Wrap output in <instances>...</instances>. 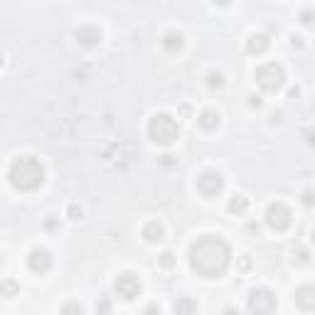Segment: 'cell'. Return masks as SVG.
I'll return each mask as SVG.
<instances>
[{"instance_id": "83f0119b", "label": "cell", "mask_w": 315, "mask_h": 315, "mask_svg": "<svg viewBox=\"0 0 315 315\" xmlns=\"http://www.w3.org/2000/svg\"><path fill=\"white\" fill-rule=\"evenodd\" d=\"M96 313H111V303H109V300L96 303Z\"/></svg>"}, {"instance_id": "7c38bea8", "label": "cell", "mask_w": 315, "mask_h": 315, "mask_svg": "<svg viewBox=\"0 0 315 315\" xmlns=\"http://www.w3.org/2000/svg\"><path fill=\"white\" fill-rule=\"evenodd\" d=\"M219 123H222V116H219V111H214V109H204V111H200V116H197V126H200L204 133L217 131Z\"/></svg>"}, {"instance_id": "603a6c76", "label": "cell", "mask_w": 315, "mask_h": 315, "mask_svg": "<svg viewBox=\"0 0 315 315\" xmlns=\"http://www.w3.org/2000/svg\"><path fill=\"white\" fill-rule=\"evenodd\" d=\"M300 23H303L305 28H310V25H313V10H305V13H300Z\"/></svg>"}, {"instance_id": "9c48e42d", "label": "cell", "mask_w": 315, "mask_h": 315, "mask_svg": "<svg viewBox=\"0 0 315 315\" xmlns=\"http://www.w3.org/2000/svg\"><path fill=\"white\" fill-rule=\"evenodd\" d=\"M52 263H55V258L47 249H32L28 254V268L37 276H45L52 268Z\"/></svg>"}, {"instance_id": "7a4b0ae2", "label": "cell", "mask_w": 315, "mask_h": 315, "mask_svg": "<svg viewBox=\"0 0 315 315\" xmlns=\"http://www.w3.org/2000/svg\"><path fill=\"white\" fill-rule=\"evenodd\" d=\"M8 180L18 192H35L45 185V165L35 155H20L10 163Z\"/></svg>"}, {"instance_id": "836d02e7", "label": "cell", "mask_w": 315, "mask_h": 315, "mask_svg": "<svg viewBox=\"0 0 315 315\" xmlns=\"http://www.w3.org/2000/svg\"><path fill=\"white\" fill-rule=\"evenodd\" d=\"M229 3H231V0H214V5H222V8H227Z\"/></svg>"}, {"instance_id": "f1b7e54d", "label": "cell", "mask_w": 315, "mask_h": 315, "mask_svg": "<svg viewBox=\"0 0 315 315\" xmlns=\"http://www.w3.org/2000/svg\"><path fill=\"white\" fill-rule=\"evenodd\" d=\"M249 106H251V109H261V106H263L261 96H256V94H251V96H249Z\"/></svg>"}, {"instance_id": "ffe728a7", "label": "cell", "mask_w": 315, "mask_h": 315, "mask_svg": "<svg viewBox=\"0 0 315 315\" xmlns=\"http://www.w3.org/2000/svg\"><path fill=\"white\" fill-rule=\"evenodd\" d=\"M158 263H160L163 268H175V263H177V256H175L172 251H163V254L158 256Z\"/></svg>"}, {"instance_id": "2e32d148", "label": "cell", "mask_w": 315, "mask_h": 315, "mask_svg": "<svg viewBox=\"0 0 315 315\" xmlns=\"http://www.w3.org/2000/svg\"><path fill=\"white\" fill-rule=\"evenodd\" d=\"M227 209H229L231 214L241 217V214H246V209H249V200H246L244 195H234V197H229V202H227Z\"/></svg>"}, {"instance_id": "7402d4cb", "label": "cell", "mask_w": 315, "mask_h": 315, "mask_svg": "<svg viewBox=\"0 0 315 315\" xmlns=\"http://www.w3.org/2000/svg\"><path fill=\"white\" fill-rule=\"evenodd\" d=\"M62 313H79V315H84V305H82V303H67V305H62Z\"/></svg>"}, {"instance_id": "d4e9b609", "label": "cell", "mask_w": 315, "mask_h": 315, "mask_svg": "<svg viewBox=\"0 0 315 315\" xmlns=\"http://www.w3.org/2000/svg\"><path fill=\"white\" fill-rule=\"evenodd\" d=\"M45 229H47V231H57L59 229V222L55 219V217H47V219H45Z\"/></svg>"}, {"instance_id": "8992f818", "label": "cell", "mask_w": 315, "mask_h": 315, "mask_svg": "<svg viewBox=\"0 0 315 315\" xmlns=\"http://www.w3.org/2000/svg\"><path fill=\"white\" fill-rule=\"evenodd\" d=\"M266 227L273 231H286L290 224H293V212H290V207L283 204V202H273V204H268V209H266Z\"/></svg>"}, {"instance_id": "e0dca14e", "label": "cell", "mask_w": 315, "mask_h": 315, "mask_svg": "<svg viewBox=\"0 0 315 315\" xmlns=\"http://www.w3.org/2000/svg\"><path fill=\"white\" fill-rule=\"evenodd\" d=\"M172 310L177 315H187V313H197V303L190 300V298H177L172 303Z\"/></svg>"}, {"instance_id": "277c9868", "label": "cell", "mask_w": 315, "mask_h": 315, "mask_svg": "<svg viewBox=\"0 0 315 315\" xmlns=\"http://www.w3.org/2000/svg\"><path fill=\"white\" fill-rule=\"evenodd\" d=\"M256 84L263 89V91H278L281 86L286 84V69L283 64L278 62H266L256 69Z\"/></svg>"}, {"instance_id": "cb8c5ba5", "label": "cell", "mask_w": 315, "mask_h": 315, "mask_svg": "<svg viewBox=\"0 0 315 315\" xmlns=\"http://www.w3.org/2000/svg\"><path fill=\"white\" fill-rule=\"evenodd\" d=\"M160 165H163V168H172V165H177V158H175V155H163V158H160Z\"/></svg>"}, {"instance_id": "52a82bcc", "label": "cell", "mask_w": 315, "mask_h": 315, "mask_svg": "<svg viewBox=\"0 0 315 315\" xmlns=\"http://www.w3.org/2000/svg\"><path fill=\"white\" fill-rule=\"evenodd\" d=\"M195 187H197V192H200L202 197H217V195H222V190H224V177H222V172L217 170H204L202 175H197V180H195Z\"/></svg>"}, {"instance_id": "44dd1931", "label": "cell", "mask_w": 315, "mask_h": 315, "mask_svg": "<svg viewBox=\"0 0 315 315\" xmlns=\"http://www.w3.org/2000/svg\"><path fill=\"white\" fill-rule=\"evenodd\" d=\"M67 217H69L72 222H79V219L84 217V209H82L79 204H74V202H72V204L67 207Z\"/></svg>"}, {"instance_id": "d590c367", "label": "cell", "mask_w": 315, "mask_h": 315, "mask_svg": "<svg viewBox=\"0 0 315 315\" xmlns=\"http://www.w3.org/2000/svg\"><path fill=\"white\" fill-rule=\"evenodd\" d=\"M3 62H5V57H3V52H0V67H3Z\"/></svg>"}, {"instance_id": "9a60e30c", "label": "cell", "mask_w": 315, "mask_h": 315, "mask_svg": "<svg viewBox=\"0 0 315 315\" xmlns=\"http://www.w3.org/2000/svg\"><path fill=\"white\" fill-rule=\"evenodd\" d=\"M143 239L148 244H160L163 239H165V229H163V224H158V222H148L143 227Z\"/></svg>"}, {"instance_id": "6da1fadb", "label": "cell", "mask_w": 315, "mask_h": 315, "mask_svg": "<svg viewBox=\"0 0 315 315\" xmlns=\"http://www.w3.org/2000/svg\"><path fill=\"white\" fill-rule=\"evenodd\" d=\"M190 268L202 278H219L231 263V246L214 234H204L190 246Z\"/></svg>"}, {"instance_id": "d6a6232c", "label": "cell", "mask_w": 315, "mask_h": 315, "mask_svg": "<svg viewBox=\"0 0 315 315\" xmlns=\"http://www.w3.org/2000/svg\"><path fill=\"white\" fill-rule=\"evenodd\" d=\"M145 313H158V315H160V305H148V308H145Z\"/></svg>"}, {"instance_id": "e575fe53", "label": "cell", "mask_w": 315, "mask_h": 315, "mask_svg": "<svg viewBox=\"0 0 315 315\" xmlns=\"http://www.w3.org/2000/svg\"><path fill=\"white\" fill-rule=\"evenodd\" d=\"M249 231H251V234H258V224H254V222H251V224H249Z\"/></svg>"}, {"instance_id": "4316f807", "label": "cell", "mask_w": 315, "mask_h": 315, "mask_svg": "<svg viewBox=\"0 0 315 315\" xmlns=\"http://www.w3.org/2000/svg\"><path fill=\"white\" fill-rule=\"evenodd\" d=\"M236 266H239V271H249V268H251V258H249V256H241Z\"/></svg>"}, {"instance_id": "4fadbf2b", "label": "cell", "mask_w": 315, "mask_h": 315, "mask_svg": "<svg viewBox=\"0 0 315 315\" xmlns=\"http://www.w3.org/2000/svg\"><path fill=\"white\" fill-rule=\"evenodd\" d=\"M268 47H271V40L266 37V35H251L249 40H246V52L249 55H254V57H258V55H266L268 52Z\"/></svg>"}, {"instance_id": "1f68e13d", "label": "cell", "mask_w": 315, "mask_h": 315, "mask_svg": "<svg viewBox=\"0 0 315 315\" xmlns=\"http://www.w3.org/2000/svg\"><path fill=\"white\" fill-rule=\"evenodd\" d=\"M298 96H300V89H298V86L288 89V99H298Z\"/></svg>"}, {"instance_id": "484cf974", "label": "cell", "mask_w": 315, "mask_h": 315, "mask_svg": "<svg viewBox=\"0 0 315 315\" xmlns=\"http://www.w3.org/2000/svg\"><path fill=\"white\" fill-rule=\"evenodd\" d=\"M303 45H305V42H303L300 35H293V37H290V47H293V50H303Z\"/></svg>"}, {"instance_id": "30bf717a", "label": "cell", "mask_w": 315, "mask_h": 315, "mask_svg": "<svg viewBox=\"0 0 315 315\" xmlns=\"http://www.w3.org/2000/svg\"><path fill=\"white\" fill-rule=\"evenodd\" d=\"M74 40H77L82 47H86V50H94V47L101 45L104 32L96 28V25H82V28L74 30Z\"/></svg>"}, {"instance_id": "ba28073f", "label": "cell", "mask_w": 315, "mask_h": 315, "mask_svg": "<svg viewBox=\"0 0 315 315\" xmlns=\"http://www.w3.org/2000/svg\"><path fill=\"white\" fill-rule=\"evenodd\" d=\"M114 290L123 298V300H136V298L141 295L143 286H141L138 276H133V273H121V276L116 278Z\"/></svg>"}, {"instance_id": "8d00e7d4", "label": "cell", "mask_w": 315, "mask_h": 315, "mask_svg": "<svg viewBox=\"0 0 315 315\" xmlns=\"http://www.w3.org/2000/svg\"><path fill=\"white\" fill-rule=\"evenodd\" d=\"M0 266H3V256H0Z\"/></svg>"}, {"instance_id": "5bb4252c", "label": "cell", "mask_w": 315, "mask_h": 315, "mask_svg": "<svg viewBox=\"0 0 315 315\" xmlns=\"http://www.w3.org/2000/svg\"><path fill=\"white\" fill-rule=\"evenodd\" d=\"M160 45H163V50H165V52L177 55V52L185 47V37H182V32H175V30H170V32H165V35H163Z\"/></svg>"}, {"instance_id": "4dcf8cb0", "label": "cell", "mask_w": 315, "mask_h": 315, "mask_svg": "<svg viewBox=\"0 0 315 315\" xmlns=\"http://www.w3.org/2000/svg\"><path fill=\"white\" fill-rule=\"evenodd\" d=\"M298 261H300V263H308V261H310V254H308L305 249H300V251H298Z\"/></svg>"}, {"instance_id": "8fae6325", "label": "cell", "mask_w": 315, "mask_h": 315, "mask_svg": "<svg viewBox=\"0 0 315 315\" xmlns=\"http://www.w3.org/2000/svg\"><path fill=\"white\" fill-rule=\"evenodd\" d=\"M293 300H295V305H298L300 310H313V308H315V288L313 286L295 288Z\"/></svg>"}, {"instance_id": "5b68a950", "label": "cell", "mask_w": 315, "mask_h": 315, "mask_svg": "<svg viewBox=\"0 0 315 315\" xmlns=\"http://www.w3.org/2000/svg\"><path fill=\"white\" fill-rule=\"evenodd\" d=\"M246 310L249 313H276L278 310V300L273 295V290L268 288H254L246 298Z\"/></svg>"}, {"instance_id": "f546056e", "label": "cell", "mask_w": 315, "mask_h": 315, "mask_svg": "<svg viewBox=\"0 0 315 315\" xmlns=\"http://www.w3.org/2000/svg\"><path fill=\"white\" fill-rule=\"evenodd\" d=\"M303 204H305V207H313V192H310V190L303 192Z\"/></svg>"}, {"instance_id": "ac0fdd59", "label": "cell", "mask_w": 315, "mask_h": 315, "mask_svg": "<svg viewBox=\"0 0 315 315\" xmlns=\"http://www.w3.org/2000/svg\"><path fill=\"white\" fill-rule=\"evenodd\" d=\"M0 295H3V298H15V295H20V283L13 281V278L0 281Z\"/></svg>"}, {"instance_id": "d6986e66", "label": "cell", "mask_w": 315, "mask_h": 315, "mask_svg": "<svg viewBox=\"0 0 315 315\" xmlns=\"http://www.w3.org/2000/svg\"><path fill=\"white\" fill-rule=\"evenodd\" d=\"M207 86L209 89H222L224 86V74L222 72H209L207 74Z\"/></svg>"}, {"instance_id": "3957f363", "label": "cell", "mask_w": 315, "mask_h": 315, "mask_svg": "<svg viewBox=\"0 0 315 315\" xmlns=\"http://www.w3.org/2000/svg\"><path fill=\"white\" fill-rule=\"evenodd\" d=\"M148 138L158 145H172L180 138V123L170 114H155L148 121Z\"/></svg>"}]
</instances>
